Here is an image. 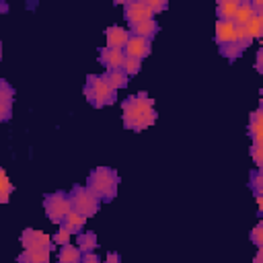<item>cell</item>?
I'll list each match as a JSON object with an SVG mask.
<instances>
[{"label":"cell","instance_id":"cell-14","mask_svg":"<svg viewBox=\"0 0 263 263\" xmlns=\"http://www.w3.org/2000/svg\"><path fill=\"white\" fill-rule=\"evenodd\" d=\"M51 249H25L16 261L18 263H49Z\"/></svg>","mask_w":263,"mask_h":263},{"label":"cell","instance_id":"cell-5","mask_svg":"<svg viewBox=\"0 0 263 263\" xmlns=\"http://www.w3.org/2000/svg\"><path fill=\"white\" fill-rule=\"evenodd\" d=\"M86 86H90L92 92H95V103H92V107H97V109L107 107V105H113L115 99H117V97H115L117 90L111 88V84H109V80H107V74H103V76L88 74V76H86Z\"/></svg>","mask_w":263,"mask_h":263},{"label":"cell","instance_id":"cell-28","mask_svg":"<svg viewBox=\"0 0 263 263\" xmlns=\"http://www.w3.org/2000/svg\"><path fill=\"white\" fill-rule=\"evenodd\" d=\"M144 2H146L148 10H150L152 14H158V12H162V10H166V8H168L166 0H144Z\"/></svg>","mask_w":263,"mask_h":263},{"label":"cell","instance_id":"cell-34","mask_svg":"<svg viewBox=\"0 0 263 263\" xmlns=\"http://www.w3.org/2000/svg\"><path fill=\"white\" fill-rule=\"evenodd\" d=\"M261 58H263V51L259 49V51H257V60H255V68H257V72H263V66H261Z\"/></svg>","mask_w":263,"mask_h":263},{"label":"cell","instance_id":"cell-26","mask_svg":"<svg viewBox=\"0 0 263 263\" xmlns=\"http://www.w3.org/2000/svg\"><path fill=\"white\" fill-rule=\"evenodd\" d=\"M121 70L125 72V76H127V78H129V76H136V74L142 70V60L125 58V62H123V66H121Z\"/></svg>","mask_w":263,"mask_h":263},{"label":"cell","instance_id":"cell-15","mask_svg":"<svg viewBox=\"0 0 263 263\" xmlns=\"http://www.w3.org/2000/svg\"><path fill=\"white\" fill-rule=\"evenodd\" d=\"M156 33H158V23H156L154 18L142 21V23H138V25H129V35H134V37L152 39Z\"/></svg>","mask_w":263,"mask_h":263},{"label":"cell","instance_id":"cell-25","mask_svg":"<svg viewBox=\"0 0 263 263\" xmlns=\"http://www.w3.org/2000/svg\"><path fill=\"white\" fill-rule=\"evenodd\" d=\"M220 55H224L226 60H230V62H234V60H238L240 55H242V49L236 45V43H226V45H220Z\"/></svg>","mask_w":263,"mask_h":263},{"label":"cell","instance_id":"cell-16","mask_svg":"<svg viewBox=\"0 0 263 263\" xmlns=\"http://www.w3.org/2000/svg\"><path fill=\"white\" fill-rule=\"evenodd\" d=\"M84 224H86V218H84L82 214H78V212L70 210V212L66 214V218L62 220L60 228H64L68 234H76V232H80V230L84 228Z\"/></svg>","mask_w":263,"mask_h":263},{"label":"cell","instance_id":"cell-11","mask_svg":"<svg viewBox=\"0 0 263 263\" xmlns=\"http://www.w3.org/2000/svg\"><path fill=\"white\" fill-rule=\"evenodd\" d=\"M105 39H107V47L109 49H123L125 43H127V39H129V31L113 25V27H107Z\"/></svg>","mask_w":263,"mask_h":263},{"label":"cell","instance_id":"cell-18","mask_svg":"<svg viewBox=\"0 0 263 263\" xmlns=\"http://www.w3.org/2000/svg\"><path fill=\"white\" fill-rule=\"evenodd\" d=\"M253 16H255V10L251 8V2L249 0L247 2H240L238 8H236V12H234V16H232V25L234 27H245Z\"/></svg>","mask_w":263,"mask_h":263},{"label":"cell","instance_id":"cell-7","mask_svg":"<svg viewBox=\"0 0 263 263\" xmlns=\"http://www.w3.org/2000/svg\"><path fill=\"white\" fill-rule=\"evenodd\" d=\"M152 51V43L150 39H144V37H134L129 35L125 47H123V53L125 58H136V60H144L146 55H150Z\"/></svg>","mask_w":263,"mask_h":263},{"label":"cell","instance_id":"cell-24","mask_svg":"<svg viewBox=\"0 0 263 263\" xmlns=\"http://www.w3.org/2000/svg\"><path fill=\"white\" fill-rule=\"evenodd\" d=\"M245 29L249 31V35L255 39V37H261L263 35V14H255L247 25Z\"/></svg>","mask_w":263,"mask_h":263},{"label":"cell","instance_id":"cell-23","mask_svg":"<svg viewBox=\"0 0 263 263\" xmlns=\"http://www.w3.org/2000/svg\"><path fill=\"white\" fill-rule=\"evenodd\" d=\"M12 183H10V179L6 177V173H4V168H0V203H6L8 199H10V193H12Z\"/></svg>","mask_w":263,"mask_h":263},{"label":"cell","instance_id":"cell-21","mask_svg":"<svg viewBox=\"0 0 263 263\" xmlns=\"http://www.w3.org/2000/svg\"><path fill=\"white\" fill-rule=\"evenodd\" d=\"M107 80H109V84H111V88L113 90H119V88H125L127 86V76H125V72L119 68V70H111V72H107Z\"/></svg>","mask_w":263,"mask_h":263},{"label":"cell","instance_id":"cell-13","mask_svg":"<svg viewBox=\"0 0 263 263\" xmlns=\"http://www.w3.org/2000/svg\"><path fill=\"white\" fill-rule=\"evenodd\" d=\"M214 39L220 45H226V43H232L234 39V25L232 21H218L216 23V29H214Z\"/></svg>","mask_w":263,"mask_h":263},{"label":"cell","instance_id":"cell-17","mask_svg":"<svg viewBox=\"0 0 263 263\" xmlns=\"http://www.w3.org/2000/svg\"><path fill=\"white\" fill-rule=\"evenodd\" d=\"M238 4H240L238 0H220L216 4V16H218V21H232Z\"/></svg>","mask_w":263,"mask_h":263},{"label":"cell","instance_id":"cell-10","mask_svg":"<svg viewBox=\"0 0 263 263\" xmlns=\"http://www.w3.org/2000/svg\"><path fill=\"white\" fill-rule=\"evenodd\" d=\"M99 62L107 68V72L119 70V68L123 66V62H125V53H123V49H109V47H103V49L99 51Z\"/></svg>","mask_w":263,"mask_h":263},{"label":"cell","instance_id":"cell-36","mask_svg":"<svg viewBox=\"0 0 263 263\" xmlns=\"http://www.w3.org/2000/svg\"><path fill=\"white\" fill-rule=\"evenodd\" d=\"M0 10H2V12H6V10H8V6H6V4L2 2V4H0Z\"/></svg>","mask_w":263,"mask_h":263},{"label":"cell","instance_id":"cell-1","mask_svg":"<svg viewBox=\"0 0 263 263\" xmlns=\"http://www.w3.org/2000/svg\"><path fill=\"white\" fill-rule=\"evenodd\" d=\"M121 117H123V127L132 132H142L158 119L156 109L152 107V99L140 90L136 95H129L121 103Z\"/></svg>","mask_w":263,"mask_h":263},{"label":"cell","instance_id":"cell-31","mask_svg":"<svg viewBox=\"0 0 263 263\" xmlns=\"http://www.w3.org/2000/svg\"><path fill=\"white\" fill-rule=\"evenodd\" d=\"M251 156H253V160H255V164H257V168H261L263 166V146H251Z\"/></svg>","mask_w":263,"mask_h":263},{"label":"cell","instance_id":"cell-35","mask_svg":"<svg viewBox=\"0 0 263 263\" xmlns=\"http://www.w3.org/2000/svg\"><path fill=\"white\" fill-rule=\"evenodd\" d=\"M261 259H263V253H261V249H259V253H257V257H255L253 263H261Z\"/></svg>","mask_w":263,"mask_h":263},{"label":"cell","instance_id":"cell-6","mask_svg":"<svg viewBox=\"0 0 263 263\" xmlns=\"http://www.w3.org/2000/svg\"><path fill=\"white\" fill-rule=\"evenodd\" d=\"M123 18L129 23V25H138L142 21H148V18H154V14L148 10L146 2L144 0H129L123 4Z\"/></svg>","mask_w":263,"mask_h":263},{"label":"cell","instance_id":"cell-20","mask_svg":"<svg viewBox=\"0 0 263 263\" xmlns=\"http://www.w3.org/2000/svg\"><path fill=\"white\" fill-rule=\"evenodd\" d=\"M97 234L95 232H80L78 234V249L82 253H92L97 249Z\"/></svg>","mask_w":263,"mask_h":263},{"label":"cell","instance_id":"cell-9","mask_svg":"<svg viewBox=\"0 0 263 263\" xmlns=\"http://www.w3.org/2000/svg\"><path fill=\"white\" fill-rule=\"evenodd\" d=\"M12 99H14V88L4 78H0V123L12 117Z\"/></svg>","mask_w":263,"mask_h":263},{"label":"cell","instance_id":"cell-3","mask_svg":"<svg viewBox=\"0 0 263 263\" xmlns=\"http://www.w3.org/2000/svg\"><path fill=\"white\" fill-rule=\"evenodd\" d=\"M68 199H70L72 210L82 214L84 218L95 216L101 205V199L97 197V193H92L88 187H82V185H74L68 193Z\"/></svg>","mask_w":263,"mask_h":263},{"label":"cell","instance_id":"cell-29","mask_svg":"<svg viewBox=\"0 0 263 263\" xmlns=\"http://www.w3.org/2000/svg\"><path fill=\"white\" fill-rule=\"evenodd\" d=\"M251 240H253V245H257L259 249L263 247V222H259V224L251 230Z\"/></svg>","mask_w":263,"mask_h":263},{"label":"cell","instance_id":"cell-22","mask_svg":"<svg viewBox=\"0 0 263 263\" xmlns=\"http://www.w3.org/2000/svg\"><path fill=\"white\" fill-rule=\"evenodd\" d=\"M232 43H236L242 51L253 43V37L249 35V31L245 29V27H234V39H232Z\"/></svg>","mask_w":263,"mask_h":263},{"label":"cell","instance_id":"cell-2","mask_svg":"<svg viewBox=\"0 0 263 263\" xmlns=\"http://www.w3.org/2000/svg\"><path fill=\"white\" fill-rule=\"evenodd\" d=\"M117 185H119V175L109 166L92 168L86 179V187L92 193H97L101 201H113L117 195Z\"/></svg>","mask_w":263,"mask_h":263},{"label":"cell","instance_id":"cell-33","mask_svg":"<svg viewBox=\"0 0 263 263\" xmlns=\"http://www.w3.org/2000/svg\"><path fill=\"white\" fill-rule=\"evenodd\" d=\"M121 261V257H119V253H107V259H105V263H119Z\"/></svg>","mask_w":263,"mask_h":263},{"label":"cell","instance_id":"cell-12","mask_svg":"<svg viewBox=\"0 0 263 263\" xmlns=\"http://www.w3.org/2000/svg\"><path fill=\"white\" fill-rule=\"evenodd\" d=\"M249 136L253 138V144H255V146H263V109H261V107L251 113Z\"/></svg>","mask_w":263,"mask_h":263},{"label":"cell","instance_id":"cell-4","mask_svg":"<svg viewBox=\"0 0 263 263\" xmlns=\"http://www.w3.org/2000/svg\"><path fill=\"white\" fill-rule=\"evenodd\" d=\"M43 210L49 222L53 224H62V220L66 218V214L72 210L68 193L66 191H53V193H45L43 195Z\"/></svg>","mask_w":263,"mask_h":263},{"label":"cell","instance_id":"cell-32","mask_svg":"<svg viewBox=\"0 0 263 263\" xmlns=\"http://www.w3.org/2000/svg\"><path fill=\"white\" fill-rule=\"evenodd\" d=\"M80 263H99V257L95 253H82Z\"/></svg>","mask_w":263,"mask_h":263},{"label":"cell","instance_id":"cell-8","mask_svg":"<svg viewBox=\"0 0 263 263\" xmlns=\"http://www.w3.org/2000/svg\"><path fill=\"white\" fill-rule=\"evenodd\" d=\"M21 245L25 249H51V236L33 228H25L21 234Z\"/></svg>","mask_w":263,"mask_h":263},{"label":"cell","instance_id":"cell-19","mask_svg":"<svg viewBox=\"0 0 263 263\" xmlns=\"http://www.w3.org/2000/svg\"><path fill=\"white\" fill-rule=\"evenodd\" d=\"M80 259H82V251L78 247L64 245L60 249V263H80Z\"/></svg>","mask_w":263,"mask_h":263},{"label":"cell","instance_id":"cell-37","mask_svg":"<svg viewBox=\"0 0 263 263\" xmlns=\"http://www.w3.org/2000/svg\"><path fill=\"white\" fill-rule=\"evenodd\" d=\"M0 60H2V41H0Z\"/></svg>","mask_w":263,"mask_h":263},{"label":"cell","instance_id":"cell-30","mask_svg":"<svg viewBox=\"0 0 263 263\" xmlns=\"http://www.w3.org/2000/svg\"><path fill=\"white\" fill-rule=\"evenodd\" d=\"M51 242H55V245H60V247H64V245H70V234L64 230V228H60L53 236H51Z\"/></svg>","mask_w":263,"mask_h":263},{"label":"cell","instance_id":"cell-27","mask_svg":"<svg viewBox=\"0 0 263 263\" xmlns=\"http://www.w3.org/2000/svg\"><path fill=\"white\" fill-rule=\"evenodd\" d=\"M249 185H251V189H253L255 195H257V193H263V173H261V168L251 171V181H249Z\"/></svg>","mask_w":263,"mask_h":263}]
</instances>
